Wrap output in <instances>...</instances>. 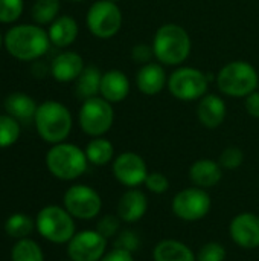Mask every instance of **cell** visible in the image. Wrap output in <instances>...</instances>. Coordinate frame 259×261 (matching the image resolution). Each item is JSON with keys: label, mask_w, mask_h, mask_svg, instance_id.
<instances>
[{"label": "cell", "mask_w": 259, "mask_h": 261, "mask_svg": "<svg viewBox=\"0 0 259 261\" xmlns=\"http://www.w3.org/2000/svg\"><path fill=\"white\" fill-rule=\"evenodd\" d=\"M217 86L221 93L235 98H246L259 86L256 69L243 60L231 61L217 75Z\"/></svg>", "instance_id": "5"}, {"label": "cell", "mask_w": 259, "mask_h": 261, "mask_svg": "<svg viewBox=\"0 0 259 261\" xmlns=\"http://www.w3.org/2000/svg\"><path fill=\"white\" fill-rule=\"evenodd\" d=\"M168 90L180 101L202 99L208 93V76L195 67H180L168 78Z\"/></svg>", "instance_id": "9"}, {"label": "cell", "mask_w": 259, "mask_h": 261, "mask_svg": "<svg viewBox=\"0 0 259 261\" xmlns=\"http://www.w3.org/2000/svg\"><path fill=\"white\" fill-rule=\"evenodd\" d=\"M218 162L224 170H237L244 162V153L238 147H227L221 151Z\"/></svg>", "instance_id": "31"}, {"label": "cell", "mask_w": 259, "mask_h": 261, "mask_svg": "<svg viewBox=\"0 0 259 261\" xmlns=\"http://www.w3.org/2000/svg\"><path fill=\"white\" fill-rule=\"evenodd\" d=\"M38 106L35 104V101L21 92H15L11 93L6 99H5V110L8 112L9 116L15 118L18 122H29L31 119L35 118Z\"/></svg>", "instance_id": "23"}, {"label": "cell", "mask_w": 259, "mask_h": 261, "mask_svg": "<svg viewBox=\"0 0 259 261\" xmlns=\"http://www.w3.org/2000/svg\"><path fill=\"white\" fill-rule=\"evenodd\" d=\"M35 226L41 237L50 243H69L75 236V222L66 208L49 205L44 206L35 220Z\"/></svg>", "instance_id": "6"}, {"label": "cell", "mask_w": 259, "mask_h": 261, "mask_svg": "<svg viewBox=\"0 0 259 261\" xmlns=\"http://www.w3.org/2000/svg\"><path fill=\"white\" fill-rule=\"evenodd\" d=\"M78 23L73 17L70 15H61L56 17L52 23L50 28L47 31L50 43L56 47H67L70 46L76 37H78Z\"/></svg>", "instance_id": "22"}, {"label": "cell", "mask_w": 259, "mask_h": 261, "mask_svg": "<svg viewBox=\"0 0 259 261\" xmlns=\"http://www.w3.org/2000/svg\"><path fill=\"white\" fill-rule=\"evenodd\" d=\"M226 260V248L221 243L209 242L203 245L197 254V261H224Z\"/></svg>", "instance_id": "32"}, {"label": "cell", "mask_w": 259, "mask_h": 261, "mask_svg": "<svg viewBox=\"0 0 259 261\" xmlns=\"http://www.w3.org/2000/svg\"><path fill=\"white\" fill-rule=\"evenodd\" d=\"M113 174L121 185L127 188H137L145 184L148 167L140 154L125 151L113 161Z\"/></svg>", "instance_id": "13"}, {"label": "cell", "mask_w": 259, "mask_h": 261, "mask_svg": "<svg viewBox=\"0 0 259 261\" xmlns=\"http://www.w3.org/2000/svg\"><path fill=\"white\" fill-rule=\"evenodd\" d=\"M212 206L211 196L206 190L191 187L179 191L172 199V213L183 222H198L205 219Z\"/></svg>", "instance_id": "10"}, {"label": "cell", "mask_w": 259, "mask_h": 261, "mask_svg": "<svg viewBox=\"0 0 259 261\" xmlns=\"http://www.w3.org/2000/svg\"><path fill=\"white\" fill-rule=\"evenodd\" d=\"M153 261H197V255L188 245L174 239H166L154 246Z\"/></svg>", "instance_id": "21"}, {"label": "cell", "mask_w": 259, "mask_h": 261, "mask_svg": "<svg viewBox=\"0 0 259 261\" xmlns=\"http://www.w3.org/2000/svg\"><path fill=\"white\" fill-rule=\"evenodd\" d=\"M99 261H134V257L131 252L124 251V249H118L114 248L110 252H105V255Z\"/></svg>", "instance_id": "37"}, {"label": "cell", "mask_w": 259, "mask_h": 261, "mask_svg": "<svg viewBox=\"0 0 259 261\" xmlns=\"http://www.w3.org/2000/svg\"><path fill=\"white\" fill-rule=\"evenodd\" d=\"M246 110L250 116L259 118V92H252L246 96Z\"/></svg>", "instance_id": "38"}, {"label": "cell", "mask_w": 259, "mask_h": 261, "mask_svg": "<svg viewBox=\"0 0 259 261\" xmlns=\"http://www.w3.org/2000/svg\"><path fill=\"white\" fill-rule=\"evenodd\" d=\"M64 208L73 219L92 220L102 210L99 193L89 185H73L64 194Z\"/></svg>", "instance_id": "11"}, {"label": "cell", "mask_w": 259, "mask_h": 261, "mask_svg": "<svg viewBox=\"0 0 259 261\" xmlns=\"http://www.w3.org/2000/svg\"><path fill=\"white\" fill-rule=\"evenodd\" d=\"M2 43H3V38H2V34H0V47H2Z\"/></svg>", "instance_id": "39"}, {"label": "cell", "mask_w": 259, "mask_h": 261, "mask_svg": "<svg viewBox=\"0 0 259 261\" xmlns=\"http://www.w3.org/2000/svg\"><path fill=\"white\" fill-rule=\"evenodd\" d=\"M6 50L17 60L34 61L43 57L50 44L49 34L38 24L12 26L5 35Z\"/></svg>", "instance_id": "1"}, {"label": "cell", "mask_w": 259, "mask_h": 261, "mask_svg": "<svg viewBox=\"0 0 259 261\" xmlns=\"http://www.w3.org/2000/svg\"><path fill=\"white\" fill-rule=\"evenodd\" d=\"M121 222H122V220L119 219V216L107 214V216H104V217L99 219V222H98V225H96V231H98L102 237H105V239L108 240V239L114 237V236L119 232Z\"/></svg>", "instance_id": "33"}, {"label": "cell", "mask_w": 259, "mask_h": 261, "mask_svg": "<svg viewBox=\"0 0 259 261\" xmlns=\"http://www.w3.org/2000/svg\"><path fill=\"white\" fill-rule=\"evenodd\" d=\"M197 116L206 128H217L224 122L226 102L214 93H206L197 107Z\"/></svg>", "instance_id": "20"}, {"label": "cell", "mask_w": 259, "mask_h": 261, "mask_svg": "<svg viewBox=\"0 0 259 261\" xmlns=\"http://www.w3.org/2000/svg\"><path fill=\"white\" fill-rule=\"evenodd\" d=\"M143 185L153 194H165L169 190V180H168V177L163 173H159V171L148 173Z\"/></svg>", "instance_id": "34"}, {"label": "cell", "mask_w": 259, "mask_h": 261, "mask_svg": "<svg viewBox=\"0 0 259 261\" xmlns=\"http://www.w3.org/2000/svg\"><path fill=\"white\" fill-rule=\"evenodd\" d=\"M148 211L147 194L140 190L130 188L125 191L118 202V216L125 223L139 222Z\"/></svg>", "instance_id": "15"}, {"label": "cell", "mask_w": 259, "mask_h": 261, "mask_svg": "<svg viewBox=\"0 0 259 261\" xmlns=\"http://www.w3.org/2000/svg\"><path fill=\"white\" fill-rule=\"evenodd\" d=\"M136 83H137V89L143 95H150V96L157 95L168 84L166 72L159 63L151 61L148 64H143L139 69V72L136 75Z\"/></svg>", "instance_id": "18"}, {"label": "cell", "mask_w": 259, "mask_h": 261, "mask_svg": "<svg viewBox=\"0 0 259 261\" xmlns=\"http://www.w3.org/2000/svg\"><path fill=\"white\" fill-rule=\"evenodd\" d=\"M85 23L89 31L102 40L114 37L122 26V12L118 3L110 0L95 2L87 12Z\"/></svg>", "instance_id": "8"}, {"label": "cell", "mask_w": 259, "mask_h": 261, "mask_svg": "<svg viewBox=\"0 0 259 261\" xmlns=\"http://www.w3.org/2000/svg\"><path fill=\"white\" fill-rule=\"evenodd\" d=\"M85 156H87V161L93 165H98V167H102V165H107L108 162H111L113 156H114V147L113 144L99 136V138H93L87 147H85Z\"/></svg>", "instance_id": "25"}, {"label": "cell", "mask_w": 259, "mask_h": 261, "mask_svg": "<svg viewBox=\"0 0 259 261\" xmlns=\"http://www.w3.org/2000/svg\"><path fill=\"white\" fill-rule=\"evenodd\" d=\"M84 60L79 54L67 50L56 55L50 63V73L60 83H69L76 80L84 70Z\"/></svg>", "instance_id": "16"}, {"label": "cell", "mask_w": 259, "mask_h": 261, "mask_svg": "<svg viewBox=\"0 0 259 261\" xmlns=\"http://www.w3.org/2000/svg\"><path fill=\"white\" fill-rule=\"evenodd\" d=\"M79 125L82 132L92 138H99L105 135L114 121V110L111 102L102 96L89 98L82 102L79 110Z\"/></svg>", "instance_id": "7"}, {"label": "cell", "mask_w": 259, "mask_h": 261, "mask_svg": "<svg viewBox=\"0 0 259 261\" xmlns=\"http://www.w3.org/2000/svg\"><path fill=\"white\" fill-rule=\"evenodd\" d=\"M12 261H44V255L41 248L29 239L18 240L11 252Z\"/></svg>", "instance_id": "27"}, {"label": "cell", "mask_w": 259, "mask_h": 261, "mask_svg": "<svg viewBox=\"0 0 259 261\" xmlns=\"http://www.w3.org/2000/svg\"><path fill=\"white\" fill-rule=\"evenodd\" d=\"M70 2H82V0H70Z\"/></svg>", "instance_id": "41"}, {"label": "cell", "mask_w": 259, "mask_h": 261, "mask_svg": "<svg viewBox=\"0 0 259 261\" xmlns=\"http://www.w3.org/2000/svg\"><path fill=\"white\" fill-rule=\"evenodd\" d=\"M34 229V222L29 216L21 214V213H15L11 217H8L6 223H5V231L8 236H11L12 239H26Z\"/></svg>", "instance_id": "26"}, {"label": "cell", "mask_w": 259, "mask_h": 261, "mask_svg": "<svg viewBox=\"0 0 259 261\" xmlns=\"http://www.w3.org/2000/svg\"><path fill=\"white\" fill-rule=\"evenodd\" d=\"M154 57V50H153V46H148V44H136L133 49H131V60L134 63H139V64H148L151 63V58Z\"/></svg>", "instance_id": "36"}, {"label": "cell", "mask_w": 259, "mask_h": 261, "mask_svg": "<svg viewBox=\"0 0 259 261\" xmlns=\"http://www.w3.org/2000/svg\"><path fill=\"white\" fill-rule=\"evenodd\" d=\"M60 12V0H37L32 6V18L37 24L52 23Z\"/></svg>", "instance_id": "28"}, {"label": "cell", "mask_w": 259, "mask_h": 261, "mask_svg": "<svg viewBox=\"0 0 259 261\" xmlns=\"http://www.w3.org/2000/svg\"><path fill=\"white\" fill-rule=\"evenodd\" d=\"M99 93L104 99H107L111 104L124 101L130 93L128 76L118 69L107 70L105 73H102Z\"/></svg>", "instance_id": "19"}, {"label": "cell", "mask_w": 259, "mask_h": 261, "mask_svg": "<svg viewBox=\"0 0 259 261\" xmlns=\"http://www.w3.org/2000/svg\"><path fill=\"white\" fill-rule=\"evenodd\" d=\"M191 37L185 28L176 23L160 26L153 40L154 57L168 66L182 64L191 54Z\"/></svg>", "instance_id": "2"}, {"label": "cell", "mask_w": 259, "mask_h": 261, "mask_svg": "<svg viewBox=\"0 0 259 261\" xmlns=\"http://www.w3.org/2000/svg\"><path fill=\"white\" fill-rule=\"evenodd\" d=\"M23 12V0H0V23H14Z\"/></svg>", "instance_id": "30"}, {"label": "cell", "mask_w": 259, "mask_h": 261, "mask_svg": "<svg viewBox=\"0 0 259 261\" xmlns=\"http://www.w3.org/2000/svg\"><path fill=\"white\" fill-rule=\"evenodd\" d=\"M114 248L134 254L140 248V240L133 231H122L114 242Z\"/></svg>", "instance_id": "35"}, {"label": "cell", "mask_w": 259, "mask_h": 261, "mask_svg": "<svg viewBox=\"0 0 259 261\" xmlns=\"http://www.w3.org/2000/svg\"><path fill=\"white\" fill-rule=\"evenodd\" d=\"M87 156L78 145L60 142L46 154V165L52 176L61 180H75L87 170Z\"/></svg>", "instance_id": "4"}, {"label": "cell", "mask_w": 259, "mask_h": 261, "mask_svg": "<svg viewBox=\"0 0 259 261\" xmlns=\"http://www.w3.org/2000/svg\"><path fill=\"white\" fill-rule=\"evenodd\" d=\"M20 138V124L9 115H0V148L14 145Z\"/></svg>", "instance_id": "29"}, {"label": "cell", "mask_w": 259, "mask_h": 261, "mask_svg": "<svg viewBox=\"0 0 259 261\" xmlns=\"http://www.w3.org/2000/svg\"><path fill=\"white\" fill-rule=\"evenodd\" d=\"M232 242L243 249L259 248V216L253 213H241L235 216L229 225Z\"/></svg>", "instance_id": "14"}, {"label": "cell", "mask_w": 259, "mask_h": 261, "mask_svg": "<svg viewBox=\"0 0 259 261\" xmlns=\"http://www.w3.org/2000/svg\"><path fill=\"white\" fill-rule=\"evenodd\" d=\"M102 72L96 66H87L76 78V95L79 99L85 101L89 98H95L101 89Z\"/></svg>", "instance_id": "24"}, {"label": "cell", "mask_w": 259, "mask_h": 261, "mask_svg": "<svg viewBox=\"0 0 259 261\" xmlns=\"http://www.w3.org/2000/svg\"><path fill=\"white\" fill-rule=\"evenodd\" d=\"M107 251V239L96 229L75 234L67 243V255L72 261H99Z\"/></svg>", "instance_id": "12"}, {"label": "cell", "mask_w": 259, "mask_h": 261, "mask_svg": "<svg viewBox=\"0 0 259 261\" xmlns=\"http://www.w3.org/2000/svg\"><path fill=\"white\" fill-rule=\"evenodd\" d=\"M189 179L194 187L198 188H212L218 185L223 179V168L220 162L212 159H198L189 168Z\"/></svg>", "instance_id": "17"}, {"label": "cell", "mask_w": 259, "mask_h": 261, "mask_svg": "<svg viewBox=\"0 0 259 261\" xmlns=\"http://www.w3.org/2000/svg\"><path fill=\"white\" fill-rule=\"evenodd\" d=\"M34 122L40 138L53 145L63 142L72 130V115L69 109L56 101L40 104Z\"/></svg>", "instance_id": "3"}, {"label": "cell", "mask_w": 259, "mask_h": 261, "mask_svg": "<svg viewBox=\"0 0 259 261\" xmlns=\"http://www.w3.org/2000/svg\"><path fill=\"white\" fill-rule=\"evenodd\" d=\"M110 2H114V3H118V2H119V0H110Z\"/></svg>", "instance_id": "40"}]
</instances>
